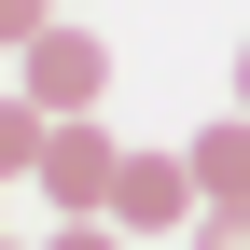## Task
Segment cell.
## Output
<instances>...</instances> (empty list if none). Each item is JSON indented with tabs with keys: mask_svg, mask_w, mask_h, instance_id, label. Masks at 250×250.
Segmentation results:
<instances>
[{
	"mask_svg": "<svg viewBox=\"0 0 250 250\" xmlns=\"http://www.w3.org/2000/svg\"><path fill=\"white\" fill-rule=\"evenodd\" d=\"M0 236H28V223H14V181H0Z\"/></svg>",
	"mask_w": 250,
	"mask_h": 250,
	"instance_id": "9",
	"label": "cell"
},
{
	"mask_svg": "<svg viewBox=\"0 0 250 250\" xmlns=\"http://www.w3.org/2000/svg\"><path fill=\"white\" fill-rule=\"evenodd\" d=\"M42 250H125V223H56Z\"/></svg>",
	"mask_w": 250,
	"mask_h": 250,
	"instance_id": "8",
	"label": "cell"
},
{
	"mask_svg": "<svg viewBox=\"0 0 250 250\" xmlns=\"http://www.w3.org/2000/svg\"><path fill=\"white\" fill-rule=\"evenodd\" d=\"M181 167H195V195H208V208H250V111L195 125V139H181Z\"/></svg>",
	"mask_w": 250,
	"mask_h": 250,
	"instance_id": "4",
	"label": "cell"
},
{
	"mask_svg": "<svg viewBox=\"0 0 250 250\" xmlns=\"http://www.w3.org/2000/svg\"><path fill=\"white\" fill-rule=\"evenodd\" d=\"M236 111H250V42H236Z\"/></svg>",
	"mask_w": 250,
	"mask_h": 250,
	"instance_id": "10",
	"label": "cell"
},
{
	"mask_svg": "<svg viewBox=\"0 0 250 250\" xmlns=\"http://www.w3.org/2000/svg\"><path fill=\"white\" fill-rule=\"evenodd\" d=\"M14 83H28L42 111H98V98H111V42H98V28H70V14H56L42 42L14 56Z\"/></svg>",
	"mask_w": 250,
	"mask_h": 250,
	"instance_id": "2",
	"label": "cell"
},
{
	"mask_svg": "<svg viewBox=\"0 0 250 250\" xmlns=\"http://www.w3.org/2000/svg\"><path fill=\"white\" fill-rule=\"evenodd\" d=\"M42 28H56V0H0V56H28Z\"/></svg>",
	"mask_w": 250,
	"mask_h": 250,
	"instance_id": "6",
	"label": "cell"
},
{
	"mask_svg": "<svg viewBox=\"0 0 250 250\" xmlns=\"http://www.w3.org/2000/svg\"><path fill=\"white\" fill-rule=\"evenodd\" d=\"M0 250H28V236H0Z\"/></svg>",
	"mask_w": 250,
	"mask_h": 250,
	"instance_id": "11",
	"label": "cell"
},
{
	"mask_svg": "<svg viewBox=\"0 0 250 250\" xmlns=\"http://www.w3.org/2000/svg\"><path fill=\"white\" fill-rule=\"evenodd\" d=\"M111 181H125V139L98 111H56V139H42V181H28V195L56 208V223H98L111 208Z\"/></svg>",
	"mask_w": 250,
	"mask_h": 250,
	"instance_id": "1",
	"label": "cell"
},
{
	"mask_svg": "<svg viewBox=\"0 0 250 250\" xmlns=\"http://www.w3.org/2000/svg\"><path fill=\"white\" fill-rule=\"evenodd\" d=\"M42 139H56V111L28 83H0V181H42Z\"/></svg>",
	"mask_w": 250,
	"mask_h": 250,
	"instance_id": "5",
	"label": "cell"
},
{
	"mask_svg": "<svg viewBox=\"0 0 250 250\" xmlns=\"http://www.w3.org/2000/svg\"><path fill=\"white\" fill-rule=\"evenodd\" d=\"M98 223H125V236H195L208 223V195H195V167H181V153H125V181H111V208H98Z\"/></svg>",
	"mask_w": 250,
	"mask_h": 250,
	"instance_id": "3",
	"label": "cell"
},
{
	"mask_svg": "<svg viewBox=\"0 0 250 250\" xmlns=\"http://www.w3.org/2000/svg\"><path fill=\"white\" fill-rule=\"evenodd\" d=\"M195 250H250V208H208V223H195Z\"/></svg>",
	"mask_w": 250,
	"mask_h": 250,
	"instance_id": "7",
	"label": "cell"
}]
</instances>
